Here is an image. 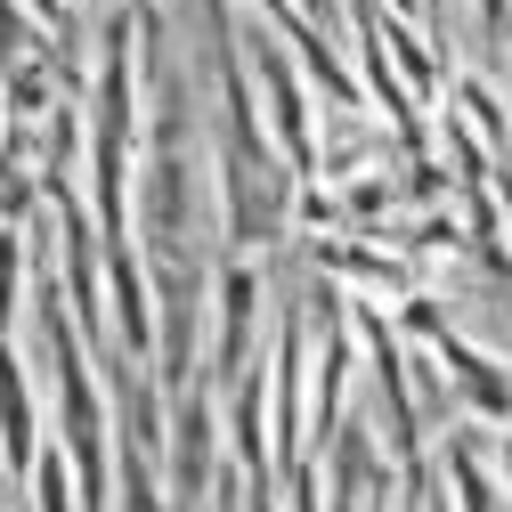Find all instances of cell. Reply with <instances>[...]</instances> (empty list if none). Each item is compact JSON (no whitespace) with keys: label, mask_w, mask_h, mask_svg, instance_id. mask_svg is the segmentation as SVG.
<instances>
[{"label":"cell","mask_w":512,"mask_h":512,"mask_svg":"<svg viewBox=\"0 0 512 512\" xmlns=\"http://www.w3.org/2000/svg\"><path fill=\"white\" fill-rule=\"evenodd\" d=\"M139 9H147V0H139Z\"/></svg>","instance_id":"obj_7"},{"label":"cell","mask_w":512,"mask_h":512,"mask_svg":"<svg viewBox=\"0 0 512 512\" xmlns=\"http://www.w3.org/2000/svg\"><path fill=\"white\" fill-rule=\"evenodd\" d=\"M261 261H228L220 269V285H212V334H204V391H228V382L261 358L269 342H261Z\"/></svg>","instance_id":"obj_1"},{"label":"cell","mask_w":512,"mask_h":512,"mask_svg":"<svg viewBox=\"0 0 512 512\" xmlns=\"http://www.w3.org/2000/svg\"><path fill=\"white\" fill-rule=\"evenodd\" d=\"M33 456H41V415H33V382H25L17 334L0 326V464H9V472H33Z\"/></svg>","instance_id":"obj_2"},{"label":"cell","mask_w":512,"mask_h":512,"mask_svg":"<svg viewBox=\"0 0 512 512\" xmlns=\"http://www.w3.org/2000/svg\"><path fill=\"white\" fill-rule=\"evenodd\" d=\"M82 9H90V17H106V9H114V0H82Z\"/></svg>","instance_id":"obj_4"},{"label":"cell","mask_w":512,"mask_h":512,"mask_svg":"<svg viewBox=\"0 0 512 512\" xmlns=\"http://www.w3.org/2000/svg\"><path fill=\"white\" fill-rule=\"evenodd\" d=\"M0 131H9V106H0Z\"/></svg>","instance_id":"obj_5"},{"label":"cell","mask_w":512,"mask_h":512,"mask_svg":"<svg viewBox=\"0 0 512 512\" xmlns=\"http://www.w3.org/2000/svg\"><path fill=\"white\" fill-rule=\"evenodd\" d=\"M0 512H9V504H0Z\"/></svg>","instance_id":"obj_6"},{"label":"cell","mask_w":512,"mask_h":512,"mask_svg":"<svg viewBox=\"0 0 512 512\" xmlns=\"http://www.w3.org/2000/svg\"><path fill=\"white\" fill-rule=\"evenodd\" d=\"M480 9V33H488V49H504L512 41V0H472Z\"/></svg>","instance_id":"obj_3"}]
</instances>
